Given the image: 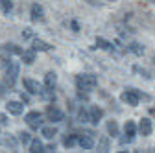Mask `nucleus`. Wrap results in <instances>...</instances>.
<instances>
[{"label": "nucleus", "instance_id": "obj_12", "mask_svg": "<svg viewBox=\"0 0 155 153\" xmlns=\"http://www.w3.org/2000/svg\"><path fill=\"white\" fill-rule=\"evenodd\" d=\"M6 111L9 114H13V116H18V114H22V111H24V103L17 102V100H9L6 103Z\"/></svg>", "mask_w": 155, "mask_h": 153}, {"label": "nucleus", "instance_id": "obj_22", "mask_svg": "<svg viewBox=\"0 0 155 153\" xmlns=\"http://www.w3.org/2000/svg\"><path fill=\"white\" fill-rule=\"evenodd\" d=\"M2 48H4L9 55H21V54H22V48L18 46V44H15V43H8V44H4Z\"/></svg>", "mask_w": 155, "mask_h": 153}, {"label": "nucleus", "instance_id": "obj_18", "mask_svg": "<svg viewBox=\"0 0 155 153\" xmlns=\"http://www.w3.org/2000/svg\"><path fill=\"white\" fill-rule=\"evenodd\" d=\"M96 48H102V50H107V52H113L114 50V44L104 37H96Z\"/></svg>", "mask_w": 155, "mask_h": 153}, {"label": "nucleus", "instance_id": "obj_17", "mask_svg": "<svg viewBox=\"0 0 155 153\" xmlns=\"http://www.w3.org/2000/svg\"><path fill=\"white\" fill-rule=\"evenodd\" d=\"M28 146H30V151L31 153H43L45 151V144H43L41 138H31Z\"/></svg>", "mask_w": 155, "mask_h": 153}, {"label": "nucleus", "instance_id": "obj_3", "mask_svg": "<svg viewBox=\"0 0 155 153\" xmlns=\"http://www.w3.org/2000/svg\"><path fill=\"white\" fill-rule=\"evenodd\" d=\"M4 63H6V85H8V87H13L17 76H18V70H21V67H18L17 61H11V59H6Z\"/></svg>", "mask_w": 155, "mask_h": 153}, {"label": "nucleus", "instance_id": "obj_11", "mask_svg": "<svg viewBox=\"0 0 155 153\" xmlns=\"http://www.w3.org/2000/svg\"><path fill=\"white\" fill-rule=\"evenodd\" d=\"M30 18H31V22H41V21H45V8L41 4H33L30 8Z\"/></svg>", "mask_w": 155, "mask_h": 153}, {"label": "nucleus", "instance_id": "obj_19", "mask_svg": "<svg viewBox=\"0 0 155 153\" xmlns=\"http://www.w3.org/2000/svg\"><path fill=\"white\" fill-rule=\"evenodd\" d=\"M127 50H129L133 55L140 57V55L144 54V44H140V43H137V41H133V43H129V44H127Z\"/></svg>", "mask_w": 155, "mask_h": 153}, {"label": "nucleus", "instance_id": "obj_35", "mask_svg": "<svg viewBox=\"0 0 155 153\" xmlns=\"http://www.w3.org/2000/svg\"><path fill=\"white\" fill-rule=\"evenodd\" d=\"M150 112H151V114H153V116H155V107H151V109H150Z\"/></svg>", "mask_w": 155, "mask_h": 153}, {"label": "nucleus", "instance_id": "obj_27", "mask_svg": "<svg viewBox=\"0 0 155 153\" xmlns=\"http://www.w3.org/2000/svg\"><path fill=\"white\" fill-rule=\"evenodd\" d=\"M0 9H2L4 15H9L11 9H13V2L11 0H0Z\"/></svg>", "mask_w": 155, "mask_h": 153}, {"label": "nucleus", "instance_id": "obj_20", "mask_svg": "<svg viewBox=\"0 0 155 153\" xmlns=\"http://www.w3.org/2000/svg\"><path fill=\"white\" fill-rule=\"evenodd\" d=\"M76 120L80 122V124H83V125L89 124V109L81 105L80 109H78V116H76Z\"/></svg>", "mask_w": 155, "mask_h": 153}, {"label": "nucleus", "instance_id": "obj_10", "mask_svg": "<svg viewBox=\"0 0 155 153\" xmlns=\"http://www.w3.org/2000/svg\"><path fill=\"white\" fill-rule=\"evenodd\" d=\"M22 87H24V90L28 94H39L43 90V85L39 81H35V80H31V78H24L22 80Z\"/></svg>", "mask_w": 155, "mask_h": 153}, {"label": "nucleus", "instance_id": "obj_7", "mask_svg": "<svg viewBox=\"0 0 155 153\" xmlns=\"http://www.w3.org/2000/svg\"><path fill=\"white\" fill-rule=\"evenodd\" d=\"M78 146L81 149H92L94 148V133L92 131H85L81 135H78Z\"/></svg>", "mask_w": 155, "mask_h": 153}, {"label": "nucleus", "instance_id": "obj_14", "mask_svg": "<svg viewBox=\"0 0 155 153\" xmlns=\"http://www.w3.org/2000/svg\"><path fill=\"white\" fill-rule=\"evenodd\" d=\"M105 127H107V135L109 137H113V138L120 137V125H118V122H116V120H109L105 124Z\"/></svg>", "mask_w": 155, "mask_h": 153}, {"label": "nucleus", "instance_id": "obj_29", "mask_svg": "<svg viewBox=\"0 0 155 153\" xmlns=\"http://www.w3.org/2000/svg\"><path fill=\"white\" fill-rule=\"evenodd\" d=\"M133 70H135V72H140V74L144 76V78H146V80H151V76H150V72H148L146 68H140V67H135Z\"/></svg>", "mask_w": 155, "mask_h": 153}, {"label": "nucleus", "instance_id": "obj_5", "mask_svg": "<svg viewBox=\"0 0 155 153\" xmlns=\"http://www.w3.org/2000/svg\"><path fill=\"white\" fill-rule=\"evenodd\" d=\"M45 114H46V120H50L52 124H59V122L65 120V112H63L59 107H57V105H54V103L46 107Z\"/></svg>", "mask_w": 155, "mask_h": 153}, {"label": "nucleus", "instance_id": "obj_9", "mask_svg": "<svg viewBox=\"0 0 155 153\" xmlns=\"http://www.w3.org/2000/svg\"><path fill=\"white\" fill-rule=\"evenodd\" d=\"M137 133L142 137H150L153 133V124H151V118H140V122L137 124Z\"/></svg>", "mask_w": 155, "mask_h": 153}, {"label": "nucleus", "instance_id": "obj_15", "mask_svg": "<svg viewBox=\"0 0 155 153\" xmlns=\"http://www.w3.org/2000/svg\"><path fill=\"white\" fill-rule=\"evenodd\" d=\"M57 133H59V131H57L55 125H41V135H43L46 140H52Z\"/></svg>", "mask_w": 155, "mask_h": 153}, {"label": "nucleus", "instance_id": "obj_6", "mask_svg": "<svg viewBox=\"0 0 155 153\" xmlns=\"http://www.w3.org/2000/svg\"><path fill=\"white\" fill-rule=\"evenodd\" d=\"M24 122L30 125V129H39L43 125V112L41 111H30L24 114Z\"/></svg>", "mask_w": 155, "mask_h": 153}, {"label": "nucleus", "instance_id": "obj_31", "mask_svg": "<svg viewBox=\"0 0 155 153\" xmlns=\"http://www.w3.org/2000/svg\"><path fill=\"white\" fill-rule=\"evenodd\" d=\"M70 28H72V31H80V24L76 21H70Z\"/></svg>", "mask_w": 155, "mask_h": 153}, {"label": "nucleus", "instance_id": "obj_24", "mask_svg": "<svg viewBox=\"0 0 155 153\" xmlns=\"http://www.w3.org/2000/svg\"><path fill=\"white\" fill-rule=\"evenodd\" d=\"M17 138H18V144L28 146V144H30V140H31V133H30V131H21Z\"/></svg>", "mask_w": 155, "mask_h": 153}, {"label": "nucleus", "instance_id": "obj_30", "mask_svg": "<svg viewBox=\"0 0 155 153\" xmlns=\"http://www.w3.org/2000/svg\"><path fill=\"white\" fill-rule=\"evenodd\" d=\"M21 102H22V103H30V94H28V92H22V94H21Z\"/></svg>", "mask_w": 155, "mask_h": 153}, {"label": "nucleus", "instance_id": "obj_2", "mask_svg": "<svg viewBox=\"0 0 155 153\" xmlns=\"http://www.w3.org/2000/svg\"><path fill=\"white\" fill-rule=\"evenodd\" d=\"M120 100L122 103L129 105V107H137L140 98H139V89H135V87H126L120 94Z\"/></svg>", "mask_w": 155, "mask_h": 153}, {"label": "nucleus", "instance_id": "obj_4", "mask_svg": "<svg viewBox=\"0 0 155 153\" xmlns=\"http://www.w3.org/2000/svg\"><path fill=\"white\" fill-rule=\"evenodd\" d=\"M135 137H137V124H135L133 120H127L124 124V137L120 138V144L126 146V144H131L135 140Z\"/></svg>", "mask_w": 155, "mask_h": 153}, {"label": "nucleus", "instance_id": "obj_13", "mask_svg": "<svg viewBox=\"0 0 155 153\" xmlns=\"http://www.w3.org/2000/svg\"><path fill=\"white\" fill-rule=\"evenodd\" d=\"M31 48L35 50V52H50L52 50V44L50 43H46V41H43V39H33V43H31Z\"/></svg>", "mask_w": 155, "mask_h": 153}, {"label": "nucleus", "instance_id": "obj_25", "mask_svg": "<svg viewBox=\"0 0 155 153\" xmlns=\"http://www.w3.org/2000/svg\"><path fill=\"white\" fill-rule=\"evenodd\" d=\"M2 146L11 148V149H17V146H18V138H15V137H6V138L2 140Z\"/></svg>", "mask_w": 155, "mask_h": 153}, {"label": "nucleus", "instance_id": "obj_32", "mask_svg": "<svg viewBox=\"0 0 155 153\" xmlns=\"http://www.w3.org/2000/svg\"><path fill=\"white\" fill-rule=\"evenodd\" d=\"M45 151H55V144H48V146H45Z\"/></svg>", "mask_w": 155, "mask_h": 153}, {"label": "nucleus", "instance_id": "obj_16", "mask_svg": "<svg viewBox=\"0 0 155 153\" xmlns=\"http://www.w3.org/2000/svg\"><path fill=\"white\" fill-rule=\"evenodd\" d=\"M55 85H57V74L54 70L46 72V76H45V87L46 89H55Z\"/></svg>", "mask_w": 155, "mask_h": 153}, {"label": "nucleus", "instance_id": "obj_34", "mask_svg": "<svg viewBox=\"0 0 155 153\" xmlns=\"http://www.w3.org/2000/svg\"><path fill=\"white\" fill-rule=\"evenodd\" d=\"M0 96H4V87L0 85Z\"/></svg>", "mask_w": 155, "mask_h": 153}, {"label": "nucleus", "instance_id": "obj_28", "mask_svg": "<svg viewBox=\"0 0 155 153\" xmlns=\"http://www.w3.org/2000/svg\"><path fill=\"white\" fill-rule=\"evenodd\" d=\"M31 37H33V30L31 28H24L22 30V39L28 41V39H31Z\"/></svg>", "mask_w": 155, "mask_h": 153}, {"label": "nucleus", "instance_id": "obj_1", "mask_svg": "<svg viewBox=\"0 0 155 153\" xmlns=\"http://www.w3.org/2000/svg\"><path fill=\"white\" fill-rule=\"evenodd\" d=\"M96 87H98V78L94 74H78L76 76V89L80 92H92Z\"/></svg>", "mask_w": 155, "mask_h": 153}, {"label": "nucleus", "instance_id": "obj_36", "mask_svg": "<svg viewBox=\"0 0 155 153\" xmlns=\"http://www.w3.org/2000/svg\"><path fill=\"white\" fill-rule=\"evenodd\" d=\"M153 63H155V55H153Z\"/></svg>", "mask_w": 155, "mask_h": 153}, {"label": "nucleus", "instance_id": "obj_33", "mask_svg": "<svg viewBox=\"0 0 155 153\" xmlns=\"http://www.w3.org/2000/svg\"><path fill=\"white\" fill-rule=\"evenodd\" d=\"M8 124V118H6V114H0V125H6Z\"/></svg>", "mask_w": 155, "mask_h": 153}, {"label": "nucleus", "instance_id": "obj_26", "mask_svg": "<svg viewBox=\"0 0 155 153\" xmlns=\"http://www.w3.org/2000/svg\"><path fill=\"white\" fill-rule=\"evenodd\" d=\"M109 149H111V142H109V138H107V137L100 138V140H98V151L105 153V151H109Z\"/></svg>", "mask_w": 155, "mask_h": 153}, {"label": "nucleus", "instance_id": "obj_21", "mask_svg": "<svg viewBox=\"0 0 155 153\" xmlns=\"http://www.w3.org/2000/svg\"><path fill=\"white\" fill-rule=\"evenodd\" d=\"M35 50L31 48V50H22V54H21V57H22V61H24V65H33V61H35Z\"/></svg>", "mask_w": 155, "mask_h": 153}, {"label": "nucleus", "instance_id": "obj_8", "mask_svg": "<svg viewBox=\"0 0 155 153\" xmlns=\"http://www.w3.org/2000/svg\"><path fill=\"white\" fill-rule=\"evenodd\" d=\"M104 118V109L100 105H91L89 107V122L92 125H98Z\"/></svg>", "mask_w": 155, "mask_h": 153}, {"label": "nucleus", "instance_id": "obj_23", "mask_svg": "<svg viewBox=\"0 0 155 153\" xmlns=\"http://www.w3.org/2000/svg\"><path fill=\"white\" fill-rule=\"evenodd\" d=\"M76 144H78V133H68V135L63 138V146H65V148H68V149H70V148H74Z\"/></svg>", "mask_w": 155, "mask_h": 153}]
</instances>
